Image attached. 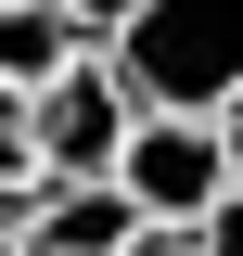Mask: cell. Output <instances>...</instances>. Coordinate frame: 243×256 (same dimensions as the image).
<instances>
[{"label": "cell", "mask_w": 243, "mask_h": 256, "mask_svg": "<svg viewBox=\"0 0 243 256\" xmlns=\"http://www.w3.org/2000/svg\"><path fill=\"white\" fill-rule=\"evenodd\" d=\"M102 180L141 205V218H205L230 192V141H218V102H141Z\"/></svg>", "instance_id": "2"}, {"label": "cell", "mask_w": 243, "mask_h": 256, "mask_svg": "<svg viewBox=\"0 0 243 256\" xmlns=\"http://www.w3.org/2000/svg\"><path fill=\"white\" fill-rule=\"evenodd\" d=\"M128 116H141V90L116 77V52H77L64 77L26 90V128H38V166H52V180H102L116 141H128Z\"/></svg>", "instance_id": "3"}, {"label": "cell", "mask_w": 243, "mask_h": 256, "mask_svg": "<svg viewBox=\"0 0 243 256\" xmlns=\"http://www.w3.org/2000/svg\"><path fill=\"white\" fill-rule=\"evenodd\" d=\"M0 256H26V230H13V218H0Z\"/></svg>", "instance_id": "8"}, {"label": "cell", "mask_w": 243, "mask_h": 256, "mask_svg": "<svg viewBox=\"0 0 243 256\" xmlns=\"http://www.w3.org/2000/svg\"><path fill=\"white\" fill-rule=\"evenodd\" d=\"M38 180V128H26V90H0V192Z\"/></svg>", "instance_id": "6"}, {"label": "cell", "mask_w": 243, "mask_h": 256, "mask_svg": "<svg viewBox=\"0 0 243 256\" xmlns=\"http://www.w3.org/2000/svg\"><path fill=\"white\" fill-rule=\"evenodd\" d=\"M102 52L141 102H230L243 90V0H128L102 26Z\"/></svg>", "instance_id": "1"}, {"label": "cell", "mask_w": 243, "mask_h": 256, "mask_svg": "<svg viewBox=\"0 0 243 256\" xmlns=\"http://www.w3.org/2000/svg\"><path fill=\"white\" fill-rule=\"evenodd\" d=\"M141 205H128L116 180H52L38 166V192H26V256H141Z\"/></svg>", "instance_id": "4"}, {"label": "cell", "mask_w": 243, "mask_h": 256, "mask_svg": "<svg viewBox=\"0 0 243 256\" xmlns=\"http://www.w3.org/2000/svg\"><path fill=\"white\" fill-rule=\"evenodd\" d=\"M218 141H230V192H243V90L218 102Z\"/></svg>", "instance_id": "7"}, {"label": "cell", "mask_w": 243, "mask_h": 256, "mask_svg": "<svg viewBox=\"0 0 243 256\" xmlns=\"http://www.w3.org/2000/svg\"><path fill=\"white\" fill-rule=\"evenodd\" d=\"M77 52H102V26L77 0H0V90H38V77H64Z\"/></svg>", "instance_id": "5"}]
</instances>
